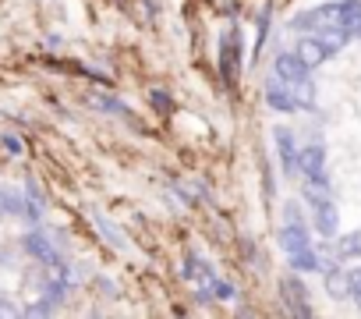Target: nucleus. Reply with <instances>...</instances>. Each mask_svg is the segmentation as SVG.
Wrapping results in <instances>:
<instances>
[{"label": "nucleus", "instance_id": "6e6552de", "mask_svg": "<svg viewBox=\"0 0 361 319\" xmlns=\"http://www.w3.org/2000/svg\"><path fill=\"white\" fill-rule=\"evenodd\" d=\"M340 47L329 40V36H322V32H308V36H301L298 40V47H294V54L308 64V68H319V64H326L333 54H336Z\"/></svg>", "mask_w": 361, "mask_h": 319}, {"label": "nucleus", "instance_id": "39448f33", "mask_svg": "<svg viewBox=\"0 0 361 319\" xmlns=\"http://www.w3.org/2000/svg\"><path fill=\"white\" fill-rule=\"evenodd\" d=\"M241 54H245V36H241L238 25H231L220 40V75H224L227 85H234L238 75H241Z\"/></svg>", "mask_w": 361, "mask_h": 319}, {"label": "nucleus", "instance_id": "a211bd4d", "mask_svg": "<svg viewBox=\"0 0 361 319\" xmlns=\"http://www.w3.org/2000/svg\"><path fill=\"white\" fill-rule=\"evenodd\" d=\"M347 284H350V298L361 301V266L357 270H347Z\"/></svg>", "mask_w": 361, "mask_h": 319}, {"label": "nucleus", "instance_id": "dca6fc26", "mask_svg": "<svg viewBox=\"0 0 361 319\" xmlns=\"http://www.w3.org/2000/svg\"><path fill=\"white\" fill-rule=\"evenodd\" d=\"M234 298H238V287H234L231 280L216 277V284H213V301H234Z\"/></svg>", "mask_w": 361, "mask_h": 319}, {"label": "nucleus", "instance_id": "7ed1b4c3", "mask_svg": "<svg viewBox=\"0 0 361 319\" xmlns=\"http://www.w3.org/2000/svg\"><path fill=\"white\" fill-rule=\"evenodd\" d=\"M312 68L298 57V54H276L273 57V78H280L283 85H290V92L298 96V107L301 110H312L315 107V85H312Z\"/></svg>", "mask_w": 361, "mask_h": 319}, {"label": "nucleus", "instance_id": "0eeeda50", "mask_svg": "<svg viewBox=\"0 0 361 319\" xmlns=\"http://www.w3.org/2000/svg\"><path fill=\"white\" fill-rule=\"evenodd\" d=\"M305 203H308V210H312L315 227H319L326 238H333V234H336V203L329 199V192H319V188H308V185H305Z\"/></svg>", "mask_w": 361, "mask_h": 319}, {"label": "nucleus", "instance_id": "6ab92c4d", "mask_svg": "<svg viewBox=\"0 0 361 319\" xmlns=\"http://www.w3.org/2000/svg\"><path fill=\"white\" fill-rule=\"evenodd\" d=\"M152 103H156V110H170V96L159 89H152Z\"/></svg>", "mask_w": 361, "mask_h": 319}, {"label": "nucleus", "instance_id": "9d476101", "mask_svg": "<svg viewBox=\"0 0 361 319\" xmlns=\"http://www.w3.org/2000/svg\"><path fill=\"white\" fill-rule=\"evenodd\" d=\"M266 103H269V110H276V114H294V110H301L298 107V96L290 92V85H283L280 78H266Z\"/></svg>", "mask_w": 361, "mask_h": 319}, {"label": "nucleus", "instance_id": "412c9836", "mask_svg": "<svg viewBox=\"0 0 361 319\" xmlns=\"http://www.w3.org/2000/svg\"><path fill=\"white\" fill-rule=\"evenodd\" d=\"M354 40H361V22H357V29H354Z\"/></svg>", "mask_w": 361, "mask_h": 319}, {"label": "nucleus", "instance_id": "f257e3e1", "mask_svg": "<svg viewBox=\"0 0 361 319\" xmlns=\"http://www.w3.org/2000/svg\"><path fill=\"white\" fill-rule=\"evenodd\" d=\"M361 22V0H329V4H319L312 11H301L290 29L294 32H350Z\"/></svg>", "mask_w": 361, "mask_h": 319}, {"label": "nucleus", "instance_id": "f8f14e48", "mask_svg": "<svg viewBox=\"0 0 361 319\" xmlns=\"http://www.w3.org/2000/svg\"><path fill=\"white\" fill-rule=\"evenodd\" d=\"M280 294H287V298H283L287 312H294V315H312L308 291L301 287V280H298V277H283V280H280Z\"/></svg>", "mask_w": 361, "mask_h": 319}, {"label": "nucleus", "instance_id": "4468645a", "mask_svg": "<svg viewBox=\"0 0 361 319\" xmlns=\"http://www.w3.org/2000/svg\"><path fill=\"white\" fill-rule=\"evenodd\" d=\"M0 213H11V217H25V195L18 192H0Z\"/></svg>", "mask_w": 361, "mask_h": 319}, {"label": "nucleus", "instance_id": "aec40b11", "mask_svg": "<svg viewBox=\"0 0 361 319\" xmlns=\"http://www.w3.org/2000/svg\"><path fill=\"white\" fill-rule=\"evenodd\" d=\"M15 312H18V308H15L11 301H4V298H0V315H15Z\"/></svg>", "mask_w": 361, "mask_h": 319}, {"label": "nucleus", "instance_id": "2eb2a0df", "mask_svg": "<svg viewBox=\"0 0 361 319\" xmlns=\"http://www.w3.org/2000/svg\"><path fill=\"white\" fill-rule=\"evenodd\" d=\"M336 255H340V259L361 255V234H347V238H336Z\"/></svg>", "mask_w": 361, "mask_h": 319}, {"label": "nucleus", "instance_id": "f03ea898", "mask_svg": "<svg viewBox=\"0 0 361 319\" xmlns=\"http://www.w3.org/2000/svg\"><path fill=\"white\" fill-rule=\"evenodd\" d=\"M280 248L287 252L290 270H298V273H315V270H322V263H319V255H315V248H312V241H308V224H305V217H301V210H298L294 203L283 206Z\"/></svg>", "mask_w": 361, "mask_h": 319}, {"label": "nucleus", "instance_id": "423d86ee", "mask_svg": "<svg viewBox=\"0 0 361 319\" xmlns=\"http://www.w3.org/2000/svg\"><path fill=\"white\" fill-rule=\"evenodd\" d=\"M185 280H192V287H195V298H199V301H213L216 270H213L199 252H188V255H185Z\"/></svg>", "mask_w": 361, "mask_h": 319}, {"label": "nucleus", "instance_id": "4be33fe9", "mask_svg": "<svg viewBox=\"0 0 361 319\" xmlns=\"http://www.w3.org/2000/svg\"><path fill=\"white\" fill-rule=\"evenodd\" d=\"M0 263H4V255H0Z\"/></svg>", "mask_w": 361, "mask_h": 319}, {"label": "nucleus", "instance_id": "9b49d317", "mask_svg": "<svg viewBox=\"0 0 361 319\" xmlns=\"http://www.w3.org/2000/svg\"><path fill=\"white\" fill-rule=\"evenodd\" d=\"M22 248L32 255V259H39V263H47V266H61V255H57V248H54V241L43 234V231H29L25 238H22Z\"/></svg>", "mask_w": 361, "mask_h": 319}, {"label": "nucleus", "instance_id": "ddd939ff", "mask_svg": "<svg viewBox=\"0 0 361 319\" xmlns=\"http://www.w3.org/2000/svg\"><path fill=\"white\" fill-rule=\"evenodd\" d=\"M322 277H326V291H329L333 298H350L347 270H340V266H322Z\"/></svg>", "mask_w": 361, "mask_h": 319}, {"label": "nucleus", "instance_id": "f3484780", "mask_svg": "<svg viewBox=\"0 0 361 319\" xmlns=\"http://www.w3.org/2000/svg\"><path fill=\"white\" fill-rule=\"evenodd\" d=\"M0 145H4L11 156H22L25 152V145H22V138L18 135H11V131H4V135H0Z\"/></svg>", "mask_w": 361, "mask_h": 319}, {"label": "nucleus", "instance_id": "1a4fd4ad", "mask_svg": "<svg viewBox=\"0 0 361 319\" xmlns=\"http://www.w3.org/2000/svg\"><path fill=\"white\" fill-rule=\"evenodd\" d=\"M273 142H276V152H280L283 174H298V171H301V149H298V142H294V131H290V128H276V131H273Z\"/></svg>", "mask_w": 361, "mask_h": 319}, {"label": "nucleus", "instance_id": "20e7f679", "mask_svg": "<svg viewBox=\"0 0 361 319\" xmlns=\"http://www.w3.org/2000/svg\"><path fill=\"white\" fill-rule=\"evenodd\" d=\"M301 174H305V185H308V188L333 192V181H329V160H326L322 142H308V145H301Z\"/></svg>", "mask_w": 361, "mask_h": 319}]
</instances>
